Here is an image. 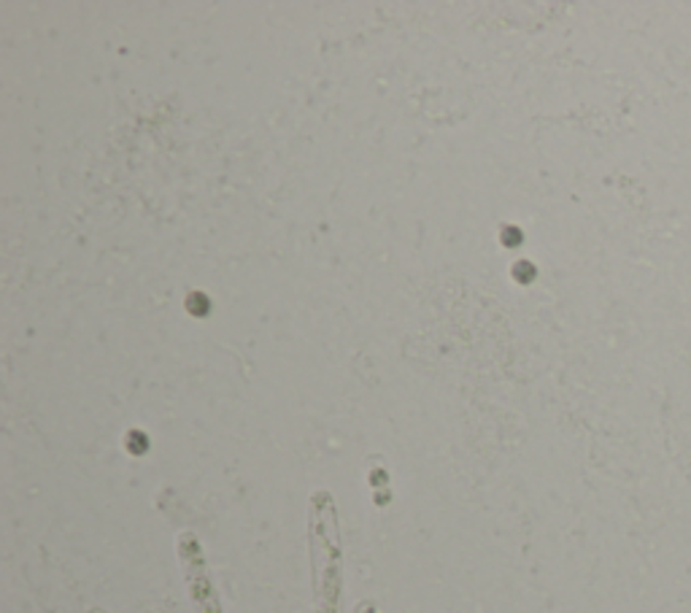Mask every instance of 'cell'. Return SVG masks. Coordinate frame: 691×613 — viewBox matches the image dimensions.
<instances>
[]
</instances>
